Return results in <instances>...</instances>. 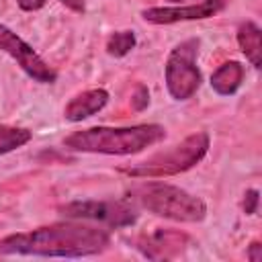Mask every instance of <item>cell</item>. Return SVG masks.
I'll return each mask as SVG.
<instances>
[{
    "label": "cell",
    "instance_id": "6da1fadb",
    "mask_svg": "<svg viewBox=\"0 0 262 262\" xmlns=\"http://www.w3.org/2000/svg\"><path fill=\"white\" fill-rule=\"evenodd\" d=\"M108 244L111 237L104 229L80 223H53L0 239V254L80 258L100 254Z\"/></svg>",
    "mask_w": 262,
    "mask_h": 262
},
{
    "label": "cell",
    "instance_id": "7a4b0ae2",
    "mask_svg": "<svg viewBox=\"0 0 262 262\" xmlns=\"http://www.w3.org/2000/svg\"><path fill=\"white\" fill-rule=\"evenodd\" d=\"M164 137H166V129L158 123H145L133 127H90L68 135L63 139V145L74 151L129 156L160 143Z\"/></svg>",
    "mask_w": 262,
    "mask_h": 262
},
{
    "label": "cell",
    "instance_id": "3957f363",
    "mask_svg": "<svg viewBox=\"0 0 262 262\" xmlns=\"http://www.w3.org/2000/svg\"><path fill=\"white\" fill-rule=\"evenodd\" d=\"M129 196L149 213L172 221L199 223L207 215V207L199 196L174 184H164V182L139 184L129 192Z\"/></svg>",
    "mask_w": 262,
    "mask_h": 262
},
{
    "label": "cell",
    "instance_id": "277c9868",
    "mask_svg": "<svg viewBox=\"0 0 262 262\" xmlns=\"http://www.w3.org/2000/svg\"><path fill=\"white\" fill-rule=\"evenodd\" d=\"M209 149V135L199 131L188 135L184 141L174 145L168 151H160L154 158L133 164V166H123L121 172L133 176V178H162V176H174L180 172L190 170L196 166Z\"/></svg>",
    "mask_w": 262,
    "mask_h": 262
},
{
    "label": "cell",
    "instance_id": "5b68a950",
    "mask_svg": "<svg viewBox=\"0 0 262 262\" xmlns=\"http://www.w3.org/2000/svg\"><path fill=\"white\" fill-rule=\"evenodd\" d=\"M199 39H186L178 43L166 59V86L172 98L186 100L201 86V72L196 68Z\"/></svg>",
    "mask_w": 262,
    "mask_h": 262
},
{
    "label": "cell",
    "instance_id": "8992f818",
    "mask_svg": "<svg viewBox=\"0 0 262 262\" xmlns=\"http://www.w3.org/2000/svg\"><path fill=\"white\" fill-rule=\"evenodd\" d=\"M59 213L70 219H88L111 227H127L137 219L135 209L123 201H74L59 207Z\"/></svg>",
    "mask_w": 262,
    "mask_h": 262
},
{
    "label": "cell",
    "instance_id": "52a82bcc",
    "mask_svg": "<svg viewBox=\"0 0 262 262\" xmlns=\"http://www.w3.org/2000/svg\"><path fill=\"white\" fill-rule=\"evenodd\" d=\"M0 51L8 53L33 80L41 84H53L57 74L55 70L45 63V59L29 45L25 43L14 31H10L6 25H0Z\"/></svg>",
    "mask_w": 262,
    "mask_h": 262
},
{
    "label": "cell",
    "instance_id": "ba28073f",
    "mask_svg": "<svg viewBox=\"0 0 262 262\" xmlns=\"http://www.w3.org/2000/svg\"><path fill=\"white\" fill-rule=\"evenodd\" d=\"M229 0H203L192 6H154L141 12L145 23L151 25H174L180 20H205L219 14Z\"/></svg>",
    "mask_w": 262,
    "mask_h": 262
},
{
    "label": "cell",
    "instance_id": "9c48e42d",
    "mask_svg": "<svg viewBox=\"0 0 262 262\" xmlns=\"http://www.w3.org/2000/svg\"><path fill=\"white\" fill-rule=\"evenodd\" d=\"M188 244V235L174 229H154L137 239V250L149 260H166L178 256Z\"/></svg>",
    "mask_w": 262,
    "mask_h": 262
},
{
    "label": "cell",
    "instance_id": "30bf717a",
    "mask_svg": "<svg viewBox=\"0 0 262 262\" xmlns=\"http://www.w3.org/2000/svg\"><path fill=\"white\" fill-rule=\"evenodd\" d=\"M108 102V92L104 88H92L82 94H76L63 108V117L72 123H78L82 119L92 117Z\"/></svg>",
    "mask_w": 262,
    "mask_h": 262
},
{
    "label": "cell",
    "instance_id": "8fae6325",
    "mask_svg": "<svg viewBox=\"0 0 262 262\" xmlns=\"http://www.w3.org/2000/svg\"><path fill=\"white\" fill-rule=\"evenodd\" d=\"M242 80H244V66L239 61H225L213 72L211 88L221 96H229L242 86Z\"/></svg>",
    "mask_w": 262,
    "mask_h": 262
},
{
    "label": "cell",
    "instance_id": "7c38bea8",
    "mask_svg": "<svg viewBox=\"0 0 262 262\" xmlns=\"http://www.w3.org/2000/svg\"><path fill=\"white\" fill-rule=\"evenodd\" d=\"M237 45L244 51V55L250 59L254 68L262 66V39H260V27L252 20H246L237 29Z\"/></svg>",
    "mask_w": 262,
    "mask_h": 262
},
{
    "label": "cell",
    "instance_id": "4fadbf2b",
    "mask_svg": "<svg viewBox=\"0 0 262 262\" xmlns=\"http://www.w3.org/2000/svg\"><path fill=\"white\" fill-rule=\"evenodd\" d=\"M33 133L23 127H10V125H0V154H8L12 149L23 147L29 143Z\"/></svg>",
    "mask_w": 262,
    "mask_h": 262
},
{
    "label": "cell",
    "instance_id": "5bb4252c",
    "mask_svg": "<svg viewBox=\"0 0 262 262\" xmlns=\"http://www.w3.org/2000/svg\"><path fill=\"white\" fill-rule=\"evenodd\" d=\"M137 39L133 31H117L106 39V53L113 57H123L135 47Z\"/></svg>",
    "mask_w": 262,
    "mask_h": 262
},
{
    "label": "cell",
    "instance_id": "9a60e30c",
    "mask_svg": "<svg viewBox=\"0 0 262 262\" xmlns=\"http://www.w3.org/2000/svg\"><path fill=\"white\" fill-rule=\"evenodd\" d=\"M147 104H149V90H147L143 84H139V86L135 88V92H133L131 106H133L135 111H143Z\"/></svg>",
    "mask_w": 262,
    "mask_h": 262
},
{
    "label": "cell",
    "instance_id": "2e32d148",
    "mask_svg": "<svg viewBox=\"0 0 262 262\" xmlns=\"http://www.w3.org/2000/svg\"><path fill=\"white\" fill-rule=\"evenodd\" d=\"M256 209H258V190L256 188H250L244 194V213L246 215H254Z\"/></svg>",
    "mask_w": 262,
    "mask_h": 262
},
{
    "label": "cell",
    "instance_id": "e0dca14e",
    "mask_svg": "<svg viewBox=\"0 0 262 262\" xmlns=\"http://www.w3.org/2000/svg\"><path fill=\"white\" fill-rule=\"evenodd\" d=\"M16 2H18V6H20L23 10H27V12H33V10H39V8H43L47 0H16Z\"/></svg>",
    "mask_w": 262,
    "mask_h": 262
},
{
    "label": "cell",
    "instance_id": "ac0fdd59",
    "mask_svg": "<svg viewBox=\"0 0 262 262\" xmlns=\"http://www.w3.org/2000/svg\"><path fill=\"white\" fill-rule=\"evenodd\" d=\"M248 258H250L252 262L262 260V246H260V242H252V244H250V248H248Z\"/></svg>",
    "mask_w": 262,
    "mask_h": 262
},
{
    "label": "cell",
    "instance_id": "d6986e66",
    "mask_svg": "<svg viewBox=\"0 0 262 262\" xmlns=\"http://www.w3.org/2000/svg\"><path fill=\"white\" fill-rule=\"evenodd\" d=\"M63 6H68L70 10H74V12H84V0H59Z\"/></svg>",
    "mask_w": 262,
    "mask_h": 262
},
{
    "label": "cell",
    "instance_id": "ffe728a7",
    "mask_svg": "<svg viewBox=\"0 0 262 262\" xmlns=\"http://www.w3.org/2000/svg\"><path fill=\"white\" fill-rule=\"evenodd\" d=\"M168 2H182V0H168Z\"/></svg>",
    "mask_w": 262,
    "mask_h": 262
}]
</instances>
